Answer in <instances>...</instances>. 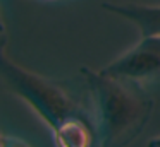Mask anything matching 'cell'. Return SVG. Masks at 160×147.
<instances>
[{
  "label": "cell",
  "mask_w": 160,
  "mask_h": 147,
  "mask_svg": "<svg viewBox=\"0 0 160 147\" xmlns=\"http://www.w3.org/2000/svg\"><path fill=\"white\" fill-rule=\"evenodd\" d=\"M97 120L100 147H126L138 139L153 113L155 101L143 84L81 68Z\"/></svg>",
  "instance_id": "1"
},
{
  "label": "cell",
  "mask_w": 160,
  "mask_h": 147,
  "mask_svg": "<svg viewBox=\"0 0 160 147\" xmlns=\"http://www.w3.org/2000/svg\"><path fill=\"white\" fill-rule=\"evenodd\" d=\"M102 72L117 79H126L138 84H150L160 80V36H141L136 46L115 58Z\"/></svg>",
  "instance_id": "3"
},
{
  "label": "cell",
  "mask_w": 160,
  "mask_h": 147,
  "mask_svg": "<svg viewBox=\"0 0 160 147\" xmlns=\"http://www.w3.org/2000/svg\"><path fill=\"white\" fill-rule=\"evenodd\" d=\"M105 10L121 16L136 24L141 36L158 34L160 36V5H143V3H115L103 2Z\"/></svg>",
  "instance_id": "4"
},
{
  "label": "cell",
  "mask_w": 160,
  "mask_h": 147,
  "mask_svg": "<svg viewBox=\"0 0 160 147\" xmlns=\"http://www.w3.org/2000/svg\"><path fill=\"white\" fill-rule=\"evenodd\" d=\"M0 147H31L28 142H24V140L21 139H16V137H9V135H2V144H0Z\"/></svg>",
  "instance_id": "5"
},
{
  "label": "cell",
  "mask_w": 160,
  "mask_h": 147,
  "mask_svg": "<svg viewBox=\"0 0 160 147\" xmlns=\"http://www.w3.org/2000/svg\"><path fill=\"white\" fill-rule=\"evenodd\" d=\"M146 147H160V137H155V139H152L148 144H146Z\"/></svg>",
  "instance_id": "6"
},
{
  "label": "cell",
  "mask_w": 160,
  "mask_h": 147,
  "mask_svg": "<svg viewBox=\"0 0 160 147\" xmlns=\"http://www.w3.org/2000/svg\"><path fill=\"white\" fill-rule=\"evenodd\" d=\"M0 74L11 92L24 99L52 132L67 120L93 111L90 91L81 98L67 82L53 80L16 63L7 57L5 50L0 53Z\"/></svg>",
  "instance_id": "2"
}]
</instances>
